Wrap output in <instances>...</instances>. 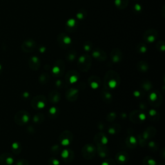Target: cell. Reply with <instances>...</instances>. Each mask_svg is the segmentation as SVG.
<instances>
[{
  "label": "cell",
  "mask_w": 165,
  "mask_h": 165,
  "mask_svg": "<svg viewBox=\"0 0 165 165\" xmlns=\"http://www.w3.org/2000/svg\"><path fill=\"white\" fill-rule=\"evenodd\" d=\"M91 65V58L88 55H81L79 58L78 66L81 70H87Z\"/></svg>",
  "instance_id": "1"
},
{
  "label": "cell",
  "mask_w": 165,
  "mask_h": 165,
  "mask_svg": "<svg viewBox=\"0 0 165 165\" xmlns=\"http://www.w3.org/2000/svg\"><path fill=\"white\" fill-rule=\"evenodd\" d=\"M57 39L59 46L63 48H67L72 43L71 38L68 36L63 34V33L59 35Z\"/></svg>",
  "instance_id": "2"
},
{
  "label": "cell",
  "mask_w": 165,
  "mask_h": 165,
  "mask_svg": "<svg viewBox=\"0 0 165 165\" xmlns=\"http://www.w3.org/2000/svg\"><path fill=\"white\" fill-rule=\"evenodd\" d=\"M158 36V33L156 30L149 29L144 33V39L148 43H153L156 40Z\"/></svg>",
  "instance_id": "3"
},
{
  "label": "cell",
  "mask_w": 165,
  "mask_h": 165,
  "mask_svg": "<svg viewBox=\"0 0 165 165\" xmlns=\"http://www.w3.org/2000/svg\"><path fill=\"white\" fill-rule=\"evenodd\" d=\"M36 47V43L32 39H28L25 40L22 43L21 48L25 52H31L34 50Z\"/></svg>",
  "instance_id": "4"
},
{
  "label": "cell",
  "mask_w": 165,
  "mask_h": 165,
  "mask_svg": "<svg viewBox=\"0 0 165 165\" xmlns=\"http://www.w3.org/2000/svg\"><path fill=\"white\" fill-rule=\"evenodd\" d=\"M29 119V115L25 112H19L15 116V121L17 124L21 125L27 123L28 120Z\"/></svg>",
  "instance_id": "5"
},
{
  "label": "cell",
  "mask_w": 165,
  "mask_h": 165,
  "mask_svg": "<svg viewBox=\"0 0 165 165\" xmlns=\"http://www.w3.org/2000/svg\"><path fill=\"white\" fill-rule=\"evenodd\" d=\"M92 55L94 56V58L100 61H105L107 58V54L105 51L99 48L94 49L93 52H92Z\"/></svg>",
  "instance_id": "6"
},
{
  "label": "cell",
  "mask_w": 165,
  "mask_h": 165,
  "mask_svg": "<svg viewBox=\"0 0 165 165\" xmlns=\"http://www.w3.org/2000/svg\"><path fill=\"white\" fill-rule=\"evenodd\" d=\"M13 161L14 159L9 154H2L0 156V163L2 165H10L13 163Z\"/></svg>",
  "instance_id": "7"
},
{
  "label": "cell",
  "mask_w": 165,
  "mask_h": 165,
  "mask_svg": "<svg viewBox=\"0 0 165 165\" xmlns=\"http://www.w3.org/2000/svg\"><path fill=\"white\" fill-rule=\"evenodd\" d=\"M111 58L112 61L115 63H118L120 61L122 58V52L119 49L114 48L111 52Z\"/></svg>",
  "instance_id": "8"
},
{
  "label": "cell",
  "mask_w": 165,
  "mask_h": 165,
  "mask_svg": "<svg viewBox=\"0 0 165 165\" xmlns=\"http://www.w3.org/2000/svg\"><path fill=\"white\" fill-rule=\"evenodd\" d=\"M39 65H40V62H39V59L36 56H33L30 59L29 65L31 68L34 69V70H37L39 67Z\"/></svg>",
  "instance_id": "9"
},
{
  "label": "cell",
  "mask_w": 165,
  "mask_h": 165,
  "mask_svg": "<svg viewBox=\"0 0 165 165\" xmlns=\"http://www.w3.org/2000/svg\"><path fill=\"white\" fill-rule=\"evenodd\" d=\"M128 0H115V5L119 9H124L127 6Z\"/></svg>",
  "instance_id": "10"
},
{
  "label": "cell",
  "mask_w": 165,
  "mask_h": 165,
  "mask_svg": "<svg viewBox=\"0 0 165 165\" xmlns=\"http://www.w3.org/2000/svg\"><path fill=\"white\" fill-rule=\"evenodd\" d=\"M77 27V22L74 19H70L67 23V27L68 31L70 32L73 31V28H75Z\"/></svg>",
  "instance_id": "11"
},
{
  "label": "cell",
  "mask_w": 165,
  "mask_h": 165,
  "mask_svg": "<svg viewBox=\"0 0 165 165\" xmlns=\"http://www.w3.org/2000/svg\"><path fill=\"white\" fill-rule=\"evenodd\" d=\"M137 48H139V51L140 52H142V53H144L147 51V46L143 43H141L138 45Z\"/></svg>",
  "instance_id": "12"
},
{
  "label": "cell",
  "mask_w": 165,
  "mask_h": 165,
  "mask_svg": "<svg viewBox=\"0 0 165 165\" xmlns=\"http://www.w3.org/2000/svg\"><path fill=\"white\" fill-rule=\"evenodd\" d=\"M156 47L157 49H159L160 51H164V43L163 41H159L157 43L156 45Z\"/></svg>",
  "instance_id": "13"
},
{
  "label": "cell",
  "mask_w": 165,
  "mask_h": 165,
  "mask_svg": "<svg viewBox=\"0 0 165 165\" xmlns=\"http://www.w3.org/2000/svg\"><path fill=\"white\" fill-rule=\"evenodd\" d=\"M92 43H90V41H87L85 43H84V45H83L84 49L87 51L90 50V49L92 48Z\"/></svg>",
  "instance_id": "14"
},
{
  "label": "cell",
  "mask_w": 165,
  "mask_h": 165,
  "mask_svg": "<svg viewBox=\"0 0 165 165\" xmlns=\"http://www.w3.org/2000/svg\"><path fill=\"white\" fill-rule=\"evenodd\" d=\"M85 16H86V12L83 11V10H82L81 11H79L77 14V18L79 19H83Z\"/></svg>",
  "instance_id": "15"
},
{
  "label": "cell",
  "mask_w": 165,
  "mask_h": 165,
  "mask_svg": "<svg viewBox=\"0 0 165 165\" xmlns=\"http://www.w3.org/2000/svg\"><path fill=\"white\" fill-rule=\"evenodd\" d=\"M70 53L71 54V55L68 54V58L70 59V60H73L75 57V51L72 50V51H70Z\"/></svg>",
  "instance_id": "16"
},
{
  "label": "cell",
  "mask_w": 165,
  "mask_h": 165,
  "mask_svg": "<svg viewBox=\"0 0 165 165\" xmlns=\"http://www.w3.org/2000/svg\"><path fill=\"white\" fill-rule=\"evenodd\" d=\"M1 66L0 65V71H1Z\"/></svg>",
  "instance_id": "17"
}]
</instances>
